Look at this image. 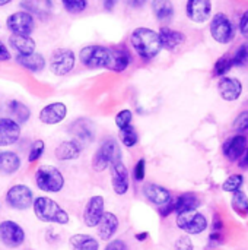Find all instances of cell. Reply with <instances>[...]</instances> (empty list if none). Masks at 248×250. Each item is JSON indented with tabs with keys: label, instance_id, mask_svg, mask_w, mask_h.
Segmentation results:
<instances>
[{
	"label": "cell",
	"instance_id": "obj_1",
	"mask_svg": "<svg viewBox=\"0 0 248 250\" xmlns=\"http://www.w3.org/2000/svg\"><path fill=\"white\" fill-rule=\"evenodd\" d=\"M130 44H132L133 50L137 53V56L146 62L155 59L159 54V51L162 50L158 32L151 28H145V26H139L132 32Z\"/></svg>",
	"mask_w": 248,
	"mask_h": 250
},
{
	"label": "cell",
	"instance_id": "obj_2",
	"mask_svg": "<svg viewBox=\"0 0 248 250\" xmlns=\"http://www.w3.org/2000/svg\"><path fill=\"white\" fill-rule=\"evenodd\" d=\"M32 208L35 217L42 223H54V224L66 226L70 221L69 214L56 201L47 196H39L34 199Z\"/></svg>",
	"mask_w": 248,
	"mask_h": 250
},
{
	"label": "cell",
	"instance_id": "obj_3",
	"mask_svg": "<svg viewBox=\"0 0 248 250\" xmlns=\"http://www.w3.org/2000/svg\"><path fill=\"white\" fill-rule=\"evenodd\" d=\"M121 160V149L114 138H107L101 142L99 148L92 157V168L98 173L107 170L111 164Z\"/></svg>",
	"mask_w": 248,
	"mask_h": 250
},
{
	"label": "cell",
	"instance_id": "obj_4",
	"mask_svg": "<svg viewBox=\"0 0 248 250\" xmlns=\"http://www.w3.org/2000/svg\"><path fill=\"white\" fill-rule=\"evenodd\" d=\"M37 188L47 193H58L64 188V176L54 166H41L35 171Z\"/></svg>",
	"mask_w": 248,
	"mask_h": 250
},
{
	"label": "cell",
	"instance_id": "obj_5",
	"mask_svg": "<svg viewBox=\"0 0 248 250\" xmlns=\"http://www.w3.org/2000/svg\"><path fill=\"white\" fill-rule=\"evenodd\" d=\"M79 60L85 67L89 69H99V67L108 69L111 62V48L98 44L86 45L79 51Z\"/></svg>",
	"mask_w": 248,
	"mask_h": 250
},
{
	"label": "cell",
	"instance_id": "obj_6",
	"mask_svg": "<svg viewBox=\"0 0 248 250\" xmlns=\"http://www.w3.org/2000/svg\"><path fill=\"white\" fill-rule=\"evenodd\" d=\"M237 34L234 22L225 13H216L210 22V35L219 44H229Z\"/></svg>",
	"mask_w": 248,
	"mask_h": 250
},
{
	"label": "cell",
	"instance_id": "obj_7",
	"mask_svg": "<svg viewBox=\"0 0 248 250\" xmlns=\"http://www.w3.org/2000/svg\"><path fill=\"white\" fill-rule=\"evenodd\" d=\"M76 64V56L70 48H57L53 51L48 60L50 72L56 76H64L73 70Z\"/></svg>",
	"mask_w": 248,
	"mask_h": 250
},
{
	"label": "cell",
	"instance_id": "obj_8",
	"mask_svg": "<svg viewBox=\"0 0 248 250\" xmlns=\"http://www.w3.org/2000/svg\"><path fill=\"white\" fill-rule=\"evenodd\" d=\"M175 223H177V227L180 230H183L184 233L191 234V236L202 234L209 227L206 217L199 211H190V212L178 214Z\"/></svg>",
	"mask_w": 248,
	"mask_h": 250
},
{
	"label": "cell",
	"instance_id": "obj_9",
	"mask_svg": "<svg viewBox=\"0 0 248 250\" xmlns=\"http://www.w3.org/2000/svg\"><path fill=\"white\" fill-rule=\"evenodd\" d=\"M6 204L18 211H25L34 204V193L25 185H13L6 193Z\"/></svg>",
	"mask_w": 248,
	"mask_h": 250
},
{
	"label": "cell",
	"instance_id": "obj_10",
	"mask_svg": "<svg viewBox=\"0 0 248 250\" xmlns=\"http://www.w3.org/2000/svg\"><path fill=\"white\" fill-rule=\"evenodd\" d=\"M25 231L23 229L12 221V220H6L0 223V242L9 248V249H18L23 245L25 242Z\"/></svg>",
	"mask_w": 248,
	"mask_h": 250
},
{
	"label": "cell",
	"instance_id": "obj_11",
	"mask_svg": "<svg viewBox=\"0 0 248 250\" xmlns=\"http://www.w3.org/2000/svg\"><path fill=\"white\" fill-rule=\"evenodd\" d=\"M6 26L13 35H29L35 28V21L31 13L19 10L6 19Z\"/></svg>",
	"mask_w": 248,
	"mask_h": 250
},
{
	"label": "cell",
	"instance_id": "obj_12",
	"mask_svg": "<svg viewBox=\"0 0 248 250\" xmlns=\"http://www.w3.org/2000/svg\"><path fill=\"white\" fill-rule=\"evenodd\" d=\"M110 176H111V185L114 192L120 196L126 195L130 186V176L123 160L110 166Z\"/></svg>",
	"mask_w": 248,
	"mask_h": 250
},
{
	"label": "cell",
	"instance_id": "obj_13",
	"mask_svg": "<svg viewBox=\"0 0 248 250\" xmlns=\"http://www.w3.org/2000/svg\"><path fill=\"white\" fill-rule=\"evenodd\" d=\"M104 212H105L104 198L99 196V195L92 196L86 202L85 209H83V223H85V226L89 227V229H95L99 224Z\"/></svg>",
	"mask_w": 248,
	"mask_h": 250
},
{
	"label": "cell",
	"instance_id": "obj_14",
	"mask_svg": "<svg viewBox=\"0 0 248 250\" xmlns=\"http://www.w3.org/2000/svg\"><path fill=\"white\" fill-rule=\"evenodd\" d=\"M70 135L79 145H89L95 139V127L88 119H77L70 125Z\"/></svg>",
	"mask_w": 248,
	"mask_h": 250
},
{
	"label": "cell",
	"instance_id": "obj_15",
	"mask_svg": "<svg viewBox=\"0 0 248 250\" xmlns=\"http://www.w3.org/2000/svg\"><path fill=\"white\" fill-rule=\"evenodd\" d=\"M186 13L190 21L196 23H203L210 18L212 1L209 0H189L186 4Z\"/></svg>",
	"mask_w": 248,
	"mask_h": 250
},
{
	"label": "cell",
	"instance_id": "obj_16",
	"mask_svg": "<svg viewBox=\"0 0 248 250\" xmlns=\"http://www.w3.org/2000/svg\"><path fill=\"white\" fill-rule=\"evenodd\" d=\"M67 116V107L64 103H51L39 111V122L48 126L61 123Z\"/></svg>",
	"mask_w": 248,
	"mask_h": 250
},
{
	"label": "cell",
	"instance_id": "obj_17",
	"mask_svg": "<svg viewBox=\"0 0 248 250\" xmlns=\"http://www.w3.org/2000/svg\"><path fill=\"white\" fill-rule=\"evenodd\" d=\"M20 138V126L10 117H0V146H10Z\"/></svg>",
	"mask_w": 248,
	"mask_h": 250
},
{
	"label": "cell",
	"instance_id": "obj_18",
	"mask_svg": "<svg viewBox=\"0 0 248 250\" xmlns=\"http://www.w3.org/2000/svg\"><path fill=\"white\" fill-rule=\"evenodd\" d=\"M143 195H145V198H146L151 204L156 205L158 208L165 207V205H168V204L172 201L171 192H170L168 189H165L164 186H159V185H155V183H148V185H145V188H143Z\"/></svg>",
	"mask_w": 248,
	"mask_h": 250
},
{
	"label": "cell",
	"instance_id": "obj_19",
	"mask_svg": "<svg viewBox=\"0 0 248 250\" xmlns=\"http://www.w3.org/2000/svg\"><path fill=\"white\" fill-rule=\"evenodd\" d=\"M247 149V136L243 135H234L228 141H225L222 146V152L227 160L229 161H238L243 154Z\"/></svg>",
	"mask_w": 248,
	"mask_h": 250
},
{
	"label": "cell",
	"instance_id": "obj_20",
	"mask_svg": "<svg viewBox=\"0 0 248 250\" xmlns=\"http://www.w3.org/2000/svg\"><path fill=\"white\" fill-rule=\"evenodd\" d=\"M118 227H120V221H118L117 215L114 212L107 211V212H104L99 224L96 226V229H98V237L101 240L110 242L115 236Z\"/></svg>",
	"mask_w": 248,
	"mask_h": 250
},
{
	"label": "cell",
	"instance_id": "obj_21",
	"mask_svg": "<svg viewBox=\"0 0 248 250\" xmlns=\"http://www.w3.org/2000/svg\"><path fill=\"white\" fill-rule=\"evenodd\" d=\"M218 89L225 101H235L241 97L243 83L237 78H222L218 83Z\"/></svg>",
	"mask_w": 248,
	"mask_h": 250
},
{
	"label": "cell",
	"instance_id": "obj_22",
	"mask_svg": "<svg viewBox=\"0 0 248 250\" xmlns=\"http://www.w3.org/2000/svg\"><path fill=\"white\" fill-rule=\"evenodd\" d=\"M158 35H159V41H161L162 48H167L171 51L175 50L178 45H181L186 41V35L181 31H175V29H171L168 26H162L159 29Z\"/></svg>",
	"mask_w": 248,
	"mask_h": 250
},
{
	"label": "cell",
	"instance_id": "obj_23",
	"mask_svg": "<svg viewBox=\"0 0 248 250\" xmlns=\"http://www.w3.org/2000/svg\"><path fill=\"white\" fill-rule=\"evenodd\" d=\"M132 64V54L126 47L111 48V62L108 69L113 72H123Z\"/></svg>",
	"mask_w": 248,
	"mask_h": 250
},
{
	"label": "cell",
	"instance_id": "obj_24",
	"mask_svg": "<svg viewBox=\"0 0 248 250\" xmlns=\"http://www.w3.org/2000/svg\"><path fill=\"white\" fill-rule=\"evenodd\" d=\"M80 152H82V146L76 141L69 139V141H63L56 148L54 155L58 161H73L79 158Z\"/></svg>",
	"mask_w": 248,
	"mask_h": 250
},
{
	"label": "cell",
	"instance_id": "obj_25",
	"mask_svg": "<svg viewBox=\"0 0 248 250\" xmlns=\"http://www.w3.org/2000/svg\"><path fill=\"white\" fill-rule=\"evenodd\" d=\"M15 62L20 66V67H23V69H26V70H29V72H34V73H38V72H41L44 67H45V59H44V56L41 54V53H32V54H28V56H20V54H18L16 57H15Z\"/></svg>",
	"mask_w": 248,
	"mask_h": 250
},
{
	"label": "cell",
	"instance_id": "obj_26",
	"mask_svg": "<svg viewBox=\"0 0 248 250\" xmlns=\"http://www.w3.org/2000/svg\"><path fill=\"white\" fill-rule=\"evenodd\" d=\"M9 44L20 56L32 54V53H35V48H37L35 40L31 38L29 35H13L12 34L9 38Z\"/></svg>",
	"mask_w": 248,
	"mask_h": 250
},
{
	"label": "cell",
	"instance_id": "obj_27",
	"mask_svg": "<svg viewBox=\"0 0 248 250\" xmlns=\"http://www.w3.org/2000/svg\"><path fill=\"white\" fill-rule=\"evenodd\" d=\"M200 205V201L197 198V195L187 192L183 193L177 198V201H174V212L183 214V212H190V211H196L197 207Z\"/></svg>",
	"mask_w": 248,
	"mask_h": 250
},
{
	"label": "cell",
	"instance_id": "obj_28",
	"mask_svg": "<svg viewBox=\"0 0 248 250\" xmlns=\"http://www.w3.org/2000/svg\"><path fill=\"white\" fill-rule=\"evenodd\" d=\"M20 168V158L16 152L1 151L0 152V173L13 174Z\"/></svg>",
	"mask_w": 248,
	"mask_h": 250
},
{
	"label": "cell",
	"instance_id": "obj_29",
	"mask_svg": "<svg viewBox=\"0 0 248 250\" xmlns=\"http://www.w3.org/2000/svg\"><path fill=\"white\" fill-rule=\"evenodd\" d=\"M7 110H9V113H10V116H12L10 119L15 120L19 126H20V125H25V123L29 120V117H31V110H29V107L25 105V104L20 103V101H16V100L7 103Z\"/></svg>",
	"mask_w": 248,
	"mask_h": 250
},
{
	"label": "cell",
	"instance_id": "obj_30",
	"mask_svg": "<svg viewBox=\"0 0 248 250\" xmlns=\"http://www.w3.org/2000/svg\"><path fill=\"white\" fill-rule=\"evenodd\" d=\"M72 250H99V243L89 234H75L69 240Z\"/></svg>",
	"mask_w": 248,
	"mask_h": 250
},
{
	"label": "cell",
	"instance_id": "obj_31",
	"mask_svg": "<svg viewBox=\"0 0 248 250\" xmlns=\"http://www.w3.org/2000/svg\"><path fill=\"white\" fill-rule=\"evenodd\" d=\"M152 10L158 21H170L174 16V6L171 1H152Z\"/></svg>",
	"mask_w": 248,
	"mask_h": 250
},
{
	"label": "cell",
	"instance_id": "obj_32",
	"mask_svg": "<svg viewBox=\"0 0 248 250\" xmlns=\"http://www.w3.org/2000/svg\"><path fill=\"white\" fill-rule=\"evenodd\" d=\"M231 207L232 209L240 215V217H248V196L246 192L238 190L232 195L231 199Z\"/></svg>",
	"mask_w": 248,
	"mask_h": 250
},
{
	"label": "cell",
	"instance_id": "obj_33",
	"mask_svg": "<svg viewBox=\"0 0 248 250\" xmlns=\"http://www.w3.org/2000/svg\"><path fill=\"white\" fill-rule=\"evenodd\" d=\"M120 139H121L123 145L127 146V148H133V146L137 145L139 135H137L136 129L133 127V125L126 127V129H123V130H120Z\"/></svg>",
	"mask_w": 248,
	"mask_h": 250
},
{
	"label": "cell",
	"instance_id": "obj_34",
	"mask_svg": "<svg viewBox=\"0 0 248 250\" xmlns=\"http://www.w3.org/2000/svg\"><path fill=\"white\" fill-rule=\"evenodd\" d=\"M243 185H244V177H243L241 174H232V176H229V177L224 182L222 189H224V192L235 193V192L241 190Z\"/></svg>",
	"mask_w": 248,
	"mask_h": 250
},
{
	"label": "cell",
	"instance_id": "obj_35",
	"mask_svg": "<svg viewBox=\"0 0 248 250\" xmlns=\"http://www.w3.org/2000/svg\"><path fill=\"white\" fill-rule=\"evenodd\" d=\"M232 69V59L231 56H222L221 59L216 60L215 67H213V75L215 76H224Z\"/></svg>",
	"mask_w": 248,
	"mask_h": 250
},
{
	"label": "cell",
	"instance_id": "obj_36",
	"mask_svg": "<svg viewBox=\"0 0 248 250\" xmlns=\"http://www.w3.org/2000/svg\"><path fill=\"white\" fill-rule=\"evenodd\" d=\"M231 59H232V66H247L248 64V42H244V44H241L237 50H235V53H234V56H231Z\"/></svg>",
	"mask_w": 248,
	"mask_h": 250
},
{
	"label": "cell",
	"instance_id": "obj_37",
	"mask_svg": "<svg viewBox=\"0 0 248 250\" xmlns=\"http://www.w3.org/2000/svg\"><path fill=\"white\" fill-rule=\"evenodd\" d=\"M132 120H133V113H132V110H121V111L115 116V119H114L115 126L118 127V130H123V129L132 126Z\"/></svg>",
	"mask_w": 248,
	"mask_h": 250
},
{
	"label": "cell",
	"instance_id": "obj_38",
	"mask_svg": "<svg viewBox=\"0 0 248 250\" xmlns=\"http://www.w3.org/2000/svg\"><path fill=\"white\" fill-rule=\"evenodd\" d=\"M61 3L69 13H80L88 7L86 0H63Z\"/></svg>",
	"mask_w": 248,
	"mask_h": 250
},
{
	"label": "cell",
	"instance_id": "obj_39",
	"mask_svg": "<svg viewBox=\"0 0 248 250\" xmlns=\"http://www.w3.org/2000/svg\"><path fill=\"white\" fill-rule=\"evenodd\" d=\"M44 151H45V145H44V141H41V139H38V141H35L32 145H31V149H29V155H28V161L29 163H35V161H38L41 157H42V154H44Z\"/></svg>",
	"mask_w": 248,
	"mask_h": 250
},
{
	"label": "cell",
	"instance_id": "obj_40",
	"mask_svg": "<svg viewBox=\"0 0 248 250\" xmlns=\"http://www.w3.org/2000/svg\"><path fill=\"white\" fill-rule=\"evenodd\" d=\"M234 129L238 135L246 136V133H248V110L240 113L234 122Z\"/></svg>",
	"mask_w": 248,
	"mask_h": 250
},
{
	"label": "cell",
	"instance_id": "obj_41",
	"mask_svg": "<svg viewBox=\"0 0 248 250\" xmlns=\"http://www.w3.org/2000/svg\"><path fill=\"white\" fill-rule=\"evenodd\" d=\"M145 174H146V161L143 158H140L136 166H134V170H133V177L136 182H142L145 179Z\"/></svg>",
	"mask_w": 248,
	"mask_h": 250
},
{
	"label": "cell",
	"instance_id": "obj_42",
	"mask_svg": "<svg viewBox=\"0 0 248 250\" xmlns=\"http://www.w3.org/2000/svg\"><path fill=\"white\" fill-rule=\"evenodd\" d=\"M175 250H194L193 242L189 236H183L175 242Z\"/></svg>",
	"mask_w": 248,
	"mask_h": 250
},
{
	"label": "cell",
	"instance_id": "obj_43",
	"mask_svg": "<svg viewBox=\"0 0 248 250\" xmlns=\"http://www.w3.org/2000/svg\"><path fill=\"white\" fill-rule=\"evenodd\" d=\"M104 250H129L127 248V245L123 242V240H111L107 246H105V249Z\"/></svg>",
	"mask_w": 248,
	"mask_h": 250
},
{
	"label": "cell",
	"instance_id": "obj_44",
	"mask_svg": "<svg viewBox=\"0 0 248 250\" xmlns=\"http://www.w3.org/2000/svg\"><path fill=\"white\" fill-rule=\"evenodd\" d=\"M238 28H240L243 37L248 40V10L241 16V19H240V26H238Z\"/></svg>",
	"mask_w": 248,
	"mask_h": 250
},
{
	"label": "cell",
	"instance_id": "obj_45",
	"mask_svg": "<svg viewBox=\"0 0 248 250\" xmlns=\"http://www.w3.org/2000/svg\"><path fill=\"white\" fill-rule=\"evenodd\" d=\"M171 212H174V201H171L168 205H165V207H161V208H159V214H161V217H168Z\"/></svg>",
	"mask_w": 248,
	"mask_h": 250
},
{
	"label": "cell",
	"instance_id": "obj_46",
	"mask_svg": "<svg viewBox=\"0 0 248 250\" xmlns=\"http://www.w3.org/2000/svg\"><path fill=\"white\" fill-rule=\"evenodd\" d=\"M10 51L7 50V47L0 41V62H6V60H10Z\"/></svg>",
	"mask_w": 248,
	"mask_h": 250
},
{
	"label": "cell",
	"instance_id": "obj_47",
	"mask_svg": "<svg viewBox=\"0 0 248 250\" xmlns=\"http://www.w3.org/2000/svg\"><path fill=\"white\" fill-rule=\"evenodd\" d=\"M240 166H241L243 168H248V146L247 149H246V152L243 154L241 160H240Z\"/></svg>",
	"mask_w": 248,
	"mask_h": 250
},
{
	"label": "cell",
	"instance_id": "obj_48",
	"mask_svg": "<svg viewBox=\"0 0 248 250\" xmlns=\"http://www.w3.org/2000/svg\"><path fill=\"white\" fill-rule=\"evenodd\" d=\"M134 237H136V240H137V242H145V240L149 237V233H146V231H145V233H137Z\"/></svg>",
	"mask_w": 248,
	"mask_h": 250
},
{
	"label": "cell",
	"instance_id": "obj_49",
	"mask_svg": "<svg viewBox=\"0 0 248 250\" xmlns=\"http://www.w3.org/2000/svg\"><path fill=\"white\" fill-rule=\"evenodd\" d=\"M102 4H104V9H107V10H111V9L115 6V1H104Z\"/></svg>",
	"mask_w": 248,
	"mask_h": 250
},
{
	"label": "cell",
	"instance_id": "obj_50",
	"mask_svg": "<svg viewBox=\"0 0 248 250\" xmlns=\"http://www.w3.org/2000/svg\"><path fill=\"white\" fill-rule=\"evenodd\" d=\"M9 3V0H1L0 1V6H4V4H7Z\"/></svg>",
	"mask_w": 248,
	"mask_h": 250
},
{
	"label": "cell",
	"instance_id": "obj_51",
	"mask_svg": "<svg viewBox=\"0 0 248 250\" xmlns=\"http://www.w3.org/2000/svg\"><path fill=\"white\" fill-rule=\"evenodd\" d=\"M29 250H31V249H29Z\"/></svg>",
	"mask_w": 248,
	"mask_h": 250
}]
</instances>
